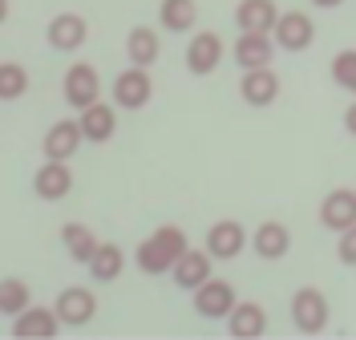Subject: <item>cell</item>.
Wrapping results in <instances>:
<instances>
[{"mask_svg":"<svg viewBox=\"0 0 356 340\" xmlns=\"http://www.w3.org/2000/svg\"><path fill=\"white\" fill-rule=\"evenodd\" d=\"M33 191L41 195L44 203H57V199H65L69 191H73V170H69V162L44 159V166L33 175Z\"/></svg>","mask_w":356,"mask_h":340,"instance_id":"9a60e30c","label":"cell"},{"mask_svg":"<svg viewBox=\"0 0 356 340\" xmlns=\"http://www.w3.org/2000/svg\"><path fill=\"white\" fill-rule=\"evenodd\" d=\"M211 251L202 248V251H182V259L175 264V272H170V280H175L178 288H186V292H195V288H202L207 280H211Z\"/></svg>","mask_w":356,"mask_h":340,"instance_id":"ac0fdd59","label":"cell"},{"mask_svg":"<svg viewBox=\"0 0 356 340\" xmlns=\"http://www.w3.org/2000/svg\"><path fill=\"white\" fill-rule=\"evenodd\" d=\"M239 93H243V102H247V106L264 110V106H271V102L280 97V73H275L271 65H264V69H243Z\"/></svg>","mask_w":356,"mask_h":340,"instance_id":"5bb4252c","label":"cell"},{"mask_svg":"<svg viewBox=\"0 0 356 340\" xmlns=\"http://www.w3.org/2000/svg\"><path fill=\"white\" fill-rule=\"evenodd\" d=\"M158 21L166 33H195L199 24V4L195 0H162L158 4Z\"/></svg>","mask_w":356,"mask_h":340,"instance_id":"7402d4cb","label":"cell"},{"mask_svg":"<svg viewBox=\"0 0 356 340\" xmlns=\"http://www.w3.org/2000/svg\"><path fill=\"white\" fill-rule=\"evenodd\" d=\"M251 251L259 255V259H284L291 251V231L284 223H275V219H267L251 231Z\"/></svg>","mask_w":356,"mask_h":340,"instance_id":"e0dca14e","label":"cell"},{"mask_svg":"<svg viewBox=\"0 0 356 340\" xmlns=\"http://www.w3.org/2000/svg\"><path fill=\"white\" fill-rule=\"evenodd\" d=\"M328 320H332V308H328V296L320 288H300L291 296V324H296V332L320 337L328 328Z\"/></svg>","mask_w":356,"mask_h":340,"instance_id":"7a4b0ae2","label":"cell"},{"mask_svg":"<svg viewBox=\"0 0 356 340\" xmlns=\"http://www.w3.org/2000/svg\"><path fill=\"white\" fill-rule=\"evenodd\" d=\"M61 93H65L69 110H86L93 102H102V73L89 65V61H73L65 69V81H61Z\"/></svg>","mask_w":356,"mask_h":340,"instance_id":"3957f363","label":"cell"},{"mask_svg":"<svg viewBox=\"0 0 356 340\" xmlns=\"http://www.w3.org/2000/svg\"><path fill=\"white\" fill-rule=\"evenodd\" d=\"M182 251H186V231L175 227V223H162L150 239L138 243L134 264H138V272L142 275H170L175 272V264L182 259Z\"/></svg>","mask_w":356,"mask_h":340,"instance_id":"6da1fadb","label":"cell"},{"mask_svg":"<svg viewBox=\"0 0 356 340\" xmlns=\"http://www.w3.org/2000/svg\"><path fill=\"white\" fill-rule=\"evenodd\" d=\"M222 37L215 29H202L191 37V45H186V69L195 73V77H211L215 69L222 65Z\"/></svg>","mask_w":356,"mask_h":340,"instance_id":"5b68a950","label":"cell"},{"mask_svg":"<svg viewBox=\"0 0 356 340\" xmlns=\"http://www.w3.org/2000/svg\"><path fill=\"white\" fill-rule=\"evenodd\" d=\"M320 223L328 227V231H348L356 223V191L353 186H336L324 195V203H320Z\"/></svg>","mask_w":356,"mask_h":340,"instance_id":"4fadbf2b","label":"cell"},{"mask_svg":"<svg viewBox=\"0 0 356 340\" xmlns=\"http://www.w3.org/2000/svg\"><path fill=\"white\" fill-rule=\"evenodd\" d=\"M231 53H235L239 69H264L275 57V41H271V33H239Z\"/></svg>","mask_w":356,"mask_h":340,"instance_id":"2e32d148","label":"cell"},{"mask_svg":"<svg viewBox=\"0 0 356 340\" xmlns=\"http://www.w3.org/2000/svg\"><path fill=\"white\" fill-rule=\"evenodd\" d=\"M162 45H158V33L154 29H146V24H134L130 33H126V57H130V65H154Z\"/></svg>","mask_w":356,"mask_h":340,"instance_id":"603a6c76","label":"cell"},{"mask_svg":"<svg viewBox=\"0 0 356 340\" xmlns=\"http://www.w3.org/2000/svg\"><path fill=\"white\" fill-rule=\"evenodd\" d=\"M247 243H251V235L243 231L239 219H219L207 227V251L215 259H235V255H243Z\"/></svg>","mask_w":356,"mask_h":340,"instance_id":"8fae6325","label":"cell"},{"mask_svg":"<svg viewBox=\"0 0 356 340\" xmlns=\"http://www.w3.org/2000/svg\"><path fill=\"white\" fill-rule=\"evenodd\" d=\"M312 4H316V8H340L344 0H312Z\"/></svg>","mask_w":356,"mask_h":340,"instance_id":"4dcf8cb0","label":"cell"},{"mask_svg":"<svg viewBox=\"0 0 356 340\" xmlns=\"http://www.w3.org/2000/svg\"><path fill=\"white\" fill-rule=\"evenodd\" d=\"M235 304H239V296H235V288L227 280H215L211 275L202 288H195V312L207 320H227L235 312Z\"/></svg>","mask_w":356,"mask_h":340,"instance_id":"8992f818","label":"cell"},{"mask_svg":"<svg viewBox=\"0 0 356 340\" xmlns=\"http://www.w3.org/2000/svg\"><path fill=\"white\" fill-rule=\"evenodd\" d=\"M344 130H348V134L356 138V102L348 106V110H344Z\"/></svg>","mask_w":356,"mask_h":340,"instance_id":"f546056e","label":"cell"},{"mask_svg":"<svg viewBox=\"0 0 356 340\" xmlns=\"http://www.w3.org/2000/svg\"><path fill=\"white\" fill-rule=\"evenodd\" d=\"M336 259L344 268H356V223L348 231H340V243H336Z\"/></svg>","mask_w":356,"mask_h":340,"instance_id":"f1b7e54d","label":"cell"},{"mask_svg":"<svg viewBox=\"0 0 356 340\" xmlns=\"http://www.w3.org/2000/svg\"><path fill=\"white\" fill-rule=\"evenodd\" d=\"M81 134H86V142H93V146L110 142V138L118 134V113H113V106H106V102L86 106V110H81Z\"/></svg>","mask_w":356,"mask_h":340,"instance_id":"44dd1931","label":"cell"},{"mask_svg":"<svg viewBox=\"0 0 356 340\" xmlns=\"http://www.w3.org/2000/svg\"><path fill=\"white\" fill-rule=\"evenodd\" d=\"M332 81L356 97V49H344L332 57Z\"/></svg>","mask_w":356,"mask_h":340,"instance_id":"83f0119b","label":"cell"},{"mask_svg":"<svg viewBox=\"0 0 356 340\" xmlns=\"http://www.w3.org/2000/svg\"><path fill=\"white\" fill-rule=\"evenodd\" d=\"M227 328H231V337L235 340H255L267 332V308L264 304H255V300H243V304H235V312L227 316Z\"/></svg>","mask_w":356,"mask_h":340,"instance_id":"ffe728a7","label":"cell"},{"mask_svg":"<svg viewBox=\"0 0 356 340\" xmlns=\"http://www.w3.org/2000/svg\"><path fill=\"white\" fill-rule=\"evenodd\" d=\"M122 268H126V251L118 248V243H102L97 255L89 259V275H93L97 284H113V280L122 275Z\"/></svg>","mask_w":356,"mask_h":340,"instance_id":"d4e9b609","label":"cell"},{"mask_svg":"<svg viewBox=\"0 0 356 340\" xmlns=\"http://www.w3.org/2000/svg\"><path fill=\"white\" fill-rule=\"evenodd\" d=\"M61 328H65V324H61V316H57V308H37V304H29L21 316L8 320V332H13L17 340H29V337L53 340Z\"/></svg>","mask_w":356,"mask_h":340,"instance_id":"52a82bcc","label":"cell"},{"mask_svg":"<svg viewBox=\"0 0 356 340\" xmlns=\"http://www.w3.org/2000/svg\"><path fill=\"white\" fill-rule=\"evenodd\" d=\"M29 304H33L29 284H24V280H17V275H4V280H0V312L13 320V316H21Z\"/></svg>","mask_w":356,"mask_h":340,"instance_id":"484cf974","label":"cell"},{"mask_svg":"<svg viewBox=\"0 0 356 340\" xmlns=\"http://www.w3.org/2000/svg\"><path fill=\"white\" fill-rule=\"evenodd\" d=\"M150 97H154V81H150L146 65H130L113 77V106L118 110H142Z\"/></svg>","mask_w":356,"mask_h":340,"instance_id":"277c9868","label":"cell"},{"mask_svg":"<svg viewBox=\"0 0 356 340\" xmlns=\"http://www.w3.org/2000/svg\"><path fill=\"white\" fill-rule=\"evenodd\" d=\"M24 90H29V73H24V65L4 61V65H0V97H4V102H17V97H24Z\"/></svg>","mask_w":356,"mask_h":340,"instance_id":"4316f807","label":"cell"},{"mask_svg":"<svg viewBox=\"0 0 356 340\" xmlns=\"http://www.w3.org/2000/svg\"><path fill=\"white\" fill-rule=\"evenodd\" d=\"M86 37H89V24L77 13H57L49 21V29H44V41H49V49H57V53H77V49L86 45Z\"/></svg>","mask_w":356,"mask_h":340,"instance_id":"30bf717a","label":"cell"},{"mask_svg":"<svg viewBox=\"0 0 356 340\" xmlns=\"http://www.w3.org/2000/svg\"><path fill=\"white\" fill-rule=\"evenodd\" d=\"M81 142H86V134H81V118H61V122H53V126H49L41 150H44V159L69 162L77 150H81Z\"/></svg>","mask_w":356,"mask_h":340,"instance_id":"ba28073f","label":"cell"},{"mask_svg":"<svg viewBox=\"0 0 356 340\" xmlns=\"http://www.w3.org/2000/svg\"><path fill=\"white\" fill-rule=\"evenodd\" d=\"M275 45L288 49V53H304V49L316 41V24H312L308 13H300V8H291V13H280V21H275Z\"/></svg>","mask_w":356,"mask_h":340,"instance_id":"9c48e42d","label":"cell"},{"mask_svg":"<svg viewBox=\"0 0 356 340\" xmlns=\"http://www.w3.org/2000/svg\"><path fill=\"white\" fill-rule=\"evenodd\" d=\"M61 243H65V251L77 259V264H89V259L97 255V248H102L97 235H93L86 223H65L61 227Z\"/></svg>","mask_w":356,"mask_h":340,"instance_id":"cb8c5ba5","label":"cell"},{"mask_svg":"<svg viewBox=\"0 0 356 340\" xmlns=\"http://www.w3.org/2000/svg\"><path fill=\"white\" fill-rule=\"evenodd\" d=\"M53 308H57V316H61L65 328H86L89 320L97 316V296L89 288H65L53 300Z\"/></svg>","mask_w":356,"mask_h":340,"instance_id":"7c38bea8","label":"cell"},{"mask_svg":"<svg viewBox=\"0 0 356 340\" xmlns=\"http://www.w3.org/2000/svg\"><path fill=\"white\" fill-rule=\"evenodd\" d=\"M275 21H280L275 0H239V8H235L239 33H275Z\"/></svg>","mask_w":356,"mask_h":340,"instance_id":"d6986e66","label":"cell"}]
</instances>
